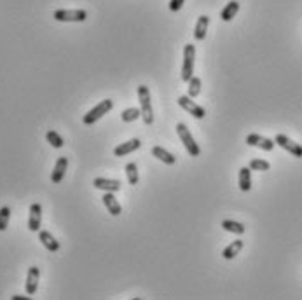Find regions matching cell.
<instances>
[{
	"label": "cell",
	"mask_w": 302,
	"mask_h": 300,
	"mask_svg": "<svg viewBox=\"0 0 302 300\" xmlns=\"http://www.w3.org/2000/svg\"><path fill=\"white\" fill-rule=\"evenodd\" d=\"M178 105L182 106L185 112H189L192 117H196V119H205L206 117V110L203 108L201 105L196 103V101H192V98L189 96V94H187V96H180Z\"/></svg>",
	"instance_id": "8992f818"
},
{
	"label": "cell",
	"mask_w": 302,
	"mask_h": 300,
	"mask_svg": "<svg viewBox=\"0 0 302 300\" xmlns=\"http://www.w3.org/2000/svg\"><path fill=\"white\" fill-rule=\"evenodd\" d=\"M243 246H245V244H243V241H241V239L233 241V243H231L229 246H227L225 250L222 251V256H223V258H225V260H233L234 256L239 255V251L243 250Z\"/></svg>",
	"instance_id": "ffe728a7"
},
{
	"label": "cell",
	"mask_w": 302,
	"mask_h": 300,
	"mask_svg": "<svg viewBox=\"0 0 302 300\" xmlns=\"http://www.w3.org/2000/svg\"><path fill=\"white\" fill-rule=\"evenodd\" d=\"M140 147H142V141H140L138 138H133V140L124 141V143L117 145V147L114 148V156H116V157H124V156H128V154L138 150Z\"/></svg>",
	"instance_id": "8fae6325"
},
{
	"label": "cell",
	"mask_w": 302,
	"mask_h": 300,
	"mask_svg": "<svg viewBox=\"0 0 302 300\" xmlns=\"http://www.w3.org/2000/svg\"><path fill=\"white\" fill-rule=\"evenodd\" d=\"M248 166L252 171H269V168H271V164L264 159H252Z\"/></svg>",
	"instance_id": "4316f807"
},
{
	"label": "cell",
	"mask_w": 302,
	"mask_h": 300,
	"mask_svg": "<svg viewBox=\"0 0 302 300\" xmlns=\"http://www.w3.org/2000/svg\"><path fill=\"white\" fill-rule=\"evenodd\" d=\"M41 223H42V206L39 203H33L28 211V229L32 232H39L41 231Z\"/></svg>",
	"instance_id": "9c48e42d"
},
{
	"label": "cell",
	"mask_w": 302,
	"mask_h": 300,
	"mask_svg": "<svg viewBox=\"0 0 302 300\" xmlns=\"http://www.w3.org/2000/svg\"><path fill=\"white\" fill-rule=\"evenodd\" d=\"M66 168H68V159L66 157H58L53 173H51V181L53 183H61V180L65 178Z\"/></svg>",
	"instance_id": "7c38bea8"
},
{
	"label": "cell",
	"mask_w": 302,
	"mask_h": 300,
	"mask_svg": "<svg viewBox=\"0 0 302 300\" xmlns=\"http://www.w3.org/2000/svg\"><path fill=\"white\" fill-rule=\"evenodd\" d=\"M199 93H201V79L192 75L189 81V96L194 100V98L199 96Z\"/></svg>",
	"instance_id": "d4e9b609"
},
{
	"label": "cell",
	"mask_w": 302,
	"mask_h": 300,
	"mask_svg": "<svg viewBox=\"0 0 302 300\" xmlns=\"http://www.w3.org/2000/svg\"><path fill=\"white\" fill-rule=\"evenodd\" d=\"M222 229H223V231H227V232H233V234H238V236L245 234V231H246L245 225L236 222V220H223Z\"/></svg>",
	"instance_id": "44dd1931"
},
{
	"label": "cell",
	"mask_w": 302,
	"mask_h": 300,
	"mask_svg": "<svg viewBox=\"0 0 302 300\" xmlns=\"http://www.w3.org/2000/svg\"><path fill=\"white\" fill-rule=\"evenodd\" d=\"M183 2H185V0H170V11L171 13H178L183 7Z\"/></svg>",
	"instance_id": "83f0119b"
},
{
	"label": "cell",
	"mask_w": 302,
	"mask_h": 300,
	"mask_svg": "<svg viewBox=\"0 0 302 300\" xmlns=\"http://www.w3.org/2000/svg\"><path fill=\"white\" fill-rule=\"evenodd\" d=\"M9 220H11V208L2 206L0 208V232H4L9 227Z\"/></svg>",
	"instance_id": "484cf974"
},
{
	"label": "cell",
	"mask_w": 302,
	"mask_h": 300,
	"mask_svg": "<svg viewBox=\"0 0 302 300\" xmlns=\"http://www.w3.org/2000/svg\"><path fill=\"white\" fill-rule=\"evenodd\" d=\"M46 140H48V143L54 148H61L65 145L63 136H61L58 131H54V129H49V131L46 133Z\"/></svg>",
	"instance_id": "7402d4cb"
},
{
	"label": "cell",
	"mask_w": 302,
	"mask_h": 300,
	"mask_svg": "<svg viewBox=\"0 0 302 300\" xmlns=\"http://www.w3.org/2000/svg\"><path fill=\"white\" fill-rule=\"evenodd\" d=\"M138 101H140V110H142V119L145 124H152L154 122V112H152V103H150V91L147 86H138Z\"/></svg>",
	"instance_id": "6da1fadb"
},
{
	"label": "cell",
	"mask_w": 302,
	"mask_h": 300,
	"mask_svg": "<svg viewBox=\"0 0 302 300\" xmlns=\"http://www.w3.org/2000/svg\"><path fill=\"white\" fill-rule=\"evenodd\" d=\"M114 108V101L112 100H103V101H100L95 108H91L88 114H86L84 117H82V122H84L86 126H91V124H95L96 121H100L103 116H107L108 112Z\"/></svg>",
	"instance_id": "7a4b0ae2"
},
{
	"label": "cell",
	"mask_w": 302,
	"mask_h": 300,
	"mask_svg": "<svg viewBox=\"0 0 302 300\" xmlns=\"http://www.w3.org/2000/svg\"><path fill=\"white\" fill-rule=\"evenodd\" d=\"M152 156H154L156 159H159L161 163H164L168 166H171V164L176 163V157L173 156V154H170L168 150H164L163 147H152Z\"/></svg>",
	"instance_id": "ac0fdd59"
},
{
	"label": "cell",
	"mask_w": 302,
	"mask_h": 300,
	"mask_svg": "<svg viewBox=\"0 0 302 300\" xmlns=\"http://www.w3.org/2000/svg\"><path fill=\"white\" fill-rule=\"evenodd\" d=\"M93 185H95V189H100V191H105V192H117V191H121V181L119 180L95 178V180H93Z\"/></svg>",
	"instance_id": "5bb4252c"
},
{
	"label": "cell",
	"mask_w": 302,
	"mask_h": 300,
	"mask_svg": "<svg viewBox=\"0 0 302 300\" xmlns=\"http://www.w3.org/2000/svg\"><path fill=\"white\" fill-rule=\"evenodd\" d=\"M274 143L283 150H286L288 154H292L293 157H299V159L302 157V145L295 143L293 140H290L286 135H276L274 136Z\"/></svg>",
	"instance_id": "52a82bcc"
},
{
	"label": "cell",
	"mask_w": 302,
	"mask_h": 300,
	"mask_svg": "<svg viewBox=\"0 0 302 300\" xmlns=\"http://www.w3.org/2000/svg\"><path fill=\"white\" fill-rule=\"evenodd\" d=\"M239 189L243 192H250V189H252V169H250V166L239 169Z\"/></svg>",
	"instance_id": "e0dca14e"
},
{
	"label": "cell",
	"mask_w": 302,
	"mask_h": 300,
	"mask_svg": "<svg viewBox=\"0 0 302 300\" xmlns=\"http://www.w3.org/2000/svg\"><path fill=\"white\" fill-rule=\"evenodd\" d=\"M138 117H142V110L140 108H126V110H123L121 112V119H123V122H133V121H136Z\"/></svg>",
	"instance_id": "603a6c76"
},
{
	"label": "cell",
	"mask_w": 302,
	"mask_h": 300,
	"mask_svg": "<svg viewBox=\"0 0 302 300\" xmlns=\"http://www.w3.org/2000/svg\"><path fill=\"white\" fill-rule=\"evenodd\" d=\"M246 143L250 145V147H257V148H260V150H266V152H271V150L274 148V140H269V138H266V136H260V135H248L246 136Z\"/></svg>",
	"instance_id": "30bf717a"
},
{
	"label": "cell",
	"mask_w": 302,
	"mask_h": 300,
	"mask_svg": "<svg viewBox=\"0 0 302 300\" xmlns=\"http://www.w3.org/2000/svg\"><path fill=\"white\" fill-rule=\"evenodd\" d=\"M208 25H210V18L208 16H199L198 23L194 26V39L196 41H205L206 37V31H208Z\"/></svg>",
	"instance_id": "2e32d148"
},
{
	"label": "cell",
	"mask_w": 302,
	"mask_h": 300,
	"mask_svg": "<svg viewBox=\"0 0 302 300\" xmlns=\"http://www.w3.org/2000/svg\"><path fill=\"white\" fill-rule=\"evenodd\" d=\"M176 133H178V136H180V140H182V143L185 145V148H187V152H189V156L198 157L199 154H201V148H199V145L194 141V138H192L189 128H187L183 122H178V124H176Z\"/></svg>",
	"instance_id": "5b68a950"
},
{
	"label": "cell",
	"mask_w": 302,
	"mask_h": 300,
	"mask_svg": "<svg viewBox=\"0 0 302 300\" xmlns=\"http://www.w3.org/2000/svg\"><path fill=\"white\" fill-rule=\"evenodd\" d=\"M238 11H239V2H238V0H231V2L223 7L222 13H220L222 21H231L233 18H236Z\"/></svg>",
	"instance_id": "d6986e66"
},
{
	"label": "cell",
	"mask_w": 302,
	"mask_h": 300,
	"mask_svg": "<svg viewBox=\"0 0 302 300\" xmlns=\"http://www.w3.org/2000/svg\"><path fill=\"white\" fill-rule=\"evenodd\" d=\"M103 199V204L105 208L108 210L112 216H119L121 213H123V206L119 204V201L116 199V196H114V192H105V196L101 197Z\"/></svg>",
	"instance_id": "4fadbf2b"
},
{
	"label": "cell",
	"mask_w": 302,
	"mask_h": 300,
	"mask_svg": "<svg viewBox=\"0 0 302 300\" xmlns=\"http://www.w3.org/2000/svg\"><path fill=\"white\" fill-rule=\"evenodd\" d=\"M30 297H23V295H14L13 300H28Z\"/></svg>",
	"instance_id": "f1b7e54d"
},
{
	"label": "cell",
	"mask_w": 302,
	"mask_h": 300,
	"mask_svg": "<svg viewBox=\"0 0 302 300\" xmlns=\"http://www.w3.org/2000/svg\"><path fill=\"white\" fill-rule=\"evenodd\" d=\"M124 171H126L129 185L138 183V166H136L135 163H129V164H126V169H124Z\"/></svg>",
	"instance_id": "cb8c5ba5"
},
{
	"label": "cell",
	"mask_w": 302,
	"mask_h": 300,
	"mask_svg": "<svg viewBox=\"0 0 302 300\" xmlns=\"http://www.w3.org/2000/svg\"><path fill=\"white\" fill-rule=\"evenodd\" d=\"M39 281H41V269L37 266H32L26 272V293L28 295H35L37 293V288H39Z\"/></svg>",
	"instance_id": "ba28073f"
},
{
	"label": "cell",
	"mask_w": 302,
	"mask_h": 300,
	"mask_svg": "<svg viewBox=\"0 0 302 300\" xmlns=\"http://www.w3.org/2000/svg\"><path fill=\"white\" fill-rule=\"evenodd\" d=\"M53 18L61 23H82L88 19V13L84 9H58Z\"/></svg>",
	"instance_id": "277c9868"
},
{
	"label": "cell",
	"mask_w": 302,
	"mask_h": 300,
	"mask_svg": "<svg viewBox=\"0 0 302 300\" xmlns=\"http://www.w3.org/2000/svg\"><path fill=\"white\" fill-rule=\"evenodd\" d=\"M194 60H196V47L192 44H187L183 47V65H182V73H180V79L183 82H189L191 77L194 75Z\"/></svg>",
	"instance_id": "3957f363"
},
{
	"label": "cell",
	"mask_w": 302,
	"mask_h": 300,
	"mask_svg": "<svg viewBox=\"0 0 302 300\" xmlns=\"http://www.w3.org/2000/svg\"><path fill=\"white\" fill-rule=\"evenodd\" d=\"M39 241L44 244V248L48 251H53L54 253V251L60 250V243H58L56 238H54V236L48 231H39Z\"/></svg>",
	"instance_id": "9a60e30c"
}]
</instances>
